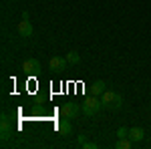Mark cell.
Here are the masks:
<instances>
[{
    "mask_svg": "<svg viewBox=\"0 0 151 149\" xmlns=\"http://www.w3.org/2000/svg\"><path fill=\"white\" fill-rule=\"evenodd\" d=\"M0 133H2V143H6L12 135V119L8 115L0 117Z\"/></svg>",
    "mask_w": 151,
    "mask_h": 149,
    "instance_id": "cell-3",
    "label": "cell"
},
{
    "mask_svg": "<svg viewBox=\"0 0 151 149\" xmlns=\"http://www.w3.org/2000/svg\"><path fill=\"white\" fill-rule=\"evenodd\" d=\"M60 115L67 117V119H75V117L79 115V107H77V103H65L63 107H60Z\"/></svg>",
    "mask_w": 151,
    "mask_h": 149,
    "instance_id": "cell-6",
    "label": "cell"
},
{
    "mask_svg": "<svg viewBox=\"0 0 151 149\" xmlns=\"http://www.w3.org/2000/svg\"><path fill=\"white\" fill-rule=\"evenodd\" d=\"M22 71H26L28 75H38V71H40V63H38L36 58H28V60H24Z\"/></svg>",
    "mask_w": 151,
    "mask_h": 149,
    "instance_id": "cell-7",
    "label": "cell"
},
{
    "mask_svg": "<svg viewBox=\"0 0 151 149\" xmlns=\"http://www.w3.org/2000/svg\"><path fill=\"white\" fill-rule=\"evenodd\" d=\"M16 30H18V35L22 36V38H30L32 36V22L28 18H22L18 22V26H16Z\"/></svg>",
    "mask_w": 151,
    "mask_h": 149,
    "instance_id": "cell-5",
    "label": "cell"
},
{
    "mask_svg": "<svg viewBox=\"0 0 151 149\" xmlns=\"http://www.w3.org/2000/svg\"><path fill=\"white\" fill-rule=\"evenodd\" d=\"M149 109H151V107H149Z\"/></svg>",
    "mask_w": 151,
    "mask_h": 149,
    "instance_id": "cell-15",
    "label": "cell"
},
{
    "mask_svg": "<svg viewBox=\"0 0 151 149\" xmlns=\"http://www.w3.org/2000/svg\"><path fill=\"white\" fill-rule=\"evenodd\" d=\"M131 145H133V141H131L129 137H123V139H119V141H117L115 147H117V149H129Z\"/></svg>",
    "mask_w": 151,
    "mask_h": 149,
    "instance_id": "cell-13",
    "label": "cell"
},
{
    "mask_svg": "<svg viewBox=\"0 0 151 149\" xmlns=\"http://www.w3.org/2000/svg\"><path fill=\"white\" fill-rule=\"evenodd\" d=\"M145 137V131L141 129V127H133V129H129V139L133 141V143H141Z\"/></svg>",
    "mask_w": 151,
    "mask_h": 149,
    "instance_id": "cell-8",
    "label": "cell"
},
{
    "mask_svg": "<svg viewBox=\"0 0 151 149\" xmlns=\"http://www.w3.org/2000/svg\"><path fill=\"white\" fill-rule=\"evenodd\" d=\"M101 101H103V107H109V109H121V105H123V97L119 95V93H113V91H105L101 95Z\"/></svg>",
    "mask_w": 151,
    "mask_h": 149,
    "instance_id": "cell-2",
    "label": "cell"
},
{
    "mask_svg": "<svg viewBox=\"0 0 151 149\" xmlns=\"http://www.w3.org/2000/svg\"><path fill=\"white\" fill-rule=\"evenodd\" d=\"M67 60H69V65H79L81 63V55L77 50H70V53H67Z\"/></svg>",
    "mask_w": 151,
    "mask_h": 149,
    "instance_id": "cell-11",
    "label": "cell"
},
{
    "mask_svg": "<svg viewBox=\"0 0 151 149\" xmlns=\"http://www.w3.org/2000/svg\"><path fill=\"white\" fill-rule=\"evenodd\" d=\"M117 137H119V139L129 137V129H127V127H119V129H117Z\"/></svg>",
    "mask_w": 151,
    "mask_h": 149,
    "instance_id": "cell-14",
    "label": "cell"
},
{
    "mask_svg": "<svg viewBox=\"0 0 151 149\" xmlns=\"http://www.w3.org/2000/svg\"><path fill=\"white\" fill-rule=\"evenodd\" d=\"M79 141H81V147H85V149H97V143L95 141H87L85 135H79Z\"/></svg>",
    "mask_w": 151,
    "mask_h": 149,
    "instance_id": "cell-12",
    "label": "cell"
},
{
    "mask_svg": "<svg viewBox=\"0 0 151 149\" xmlns=\"http://www.w3.org/2000/svg\"><path fill=\"white\" fill-rule=\"evenodd\" d=\"M101 109H103V101H99L95 95L87 97V99L83 101V107H81V111L87 115V117H93V115H97Z\"/></svg>",
    "mask_w": 151,
    "mask_h": 149,
    "instance_id": "cell-1",
    "label": "cell"
},
{
    "mask_svg": "<svg viewBox=\"0 0 151 149\" xmlns=\"http://www.w3.org/2000/svg\"><path fill=\"white\" fill-rule=\"evenodd\" d=\"M57 131L63 135V137L70 135V131H73V127H70V119H67V117H65V119H63V121L57 125Z\"/></svg>",
    "mask_w": 151,
    "mask_h": 149,
    "instance_id": "cell-9",
    "label": "cell"
},
{
    "mask_svg": "<svg viewBox=\"0 0 151 149\" xmlns=\"http://www.w3.org/2000/svg\"><path fill=\"white\" fill-rule=\"evenodd\" d=\"M107 91V85H105V81H95L93 85H91V95H103Z\"/></svg>",
    "mask_w": 151,
    "mask_h": 149,
    "instance_id": "cell-10",
    "label": "cell"
},
{
    "mask_svg": "<svg viewBox=\"0 0 151 149\" xmlns=\"http://www.w3.org/2000/svg\"><path fill=\"white\" fill-rule=\"evenodd\" d=\"M67 65H69V60L67 57H52L48 60V69L52 71V73H60V71L67 69Z\"/></svg>",
    "mask_w": 151,
    "mask_h": 149,
    "instance_id": "cell-4",
    "label": "cell"
}]
</instances>
